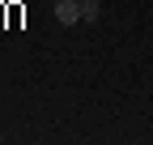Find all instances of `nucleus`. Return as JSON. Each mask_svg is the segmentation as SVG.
Returning a JSON list of instances; mask_svg holds the SVG:
<instances>
[{
  "label": "nucleus",
  "mask_w": 153,
  "mask_h": 145,
  "mask_svg": "<svg viewBox=\"0 0 153 145\" xmlns=\"http://www.w3.org/2000/svg\"><path fill=\"white\" fill-rule=\"evenodd\" d=\"M55 17L64 26H76L81 22V0H55Z\"/></svg>",
  "instance_id": "nucleus-1"
},
{
  "label": "nucleus",
  "mask_w": 153,
  "mask_h": 145,
  "mask_svg": "<svg viewBox=\"0 0 153 145\" xmlns=\"http://www.w3.org/2000/svg\"><path fill=\"white\" fill-rule=\"evenodd\" d=\"M81 22H98V4L94 0H81Z\"/></svg>",
  "instance_id": "nucleus-2"
},
{
  "label": "nucleus",
  "mask_w": 153,
  "mask_h": 145,
  "mask_svg": "<svg viewBox=\"0 0 153 145\" xmlns=\"http://www.w3.org/2000/svg\"><path fill=\"white\" fill-rule=\"evenodd\" d=\"M94 4H102V0H94Z\"/></svg>",
  "instance_id": "nucleus-3"
}]
</instances>
